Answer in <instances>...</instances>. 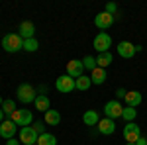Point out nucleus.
<instances>
[{
  "mask_svg": "<svg viewBox=\"0 0 147 145\" xmlns=\"http://www.w3.org/2000/svg\"><path fill=\"white\" fill-rule=\"evenodd\" d=\"M37 137H39V135L34 132L32 125H26V127L20 129V143L22 145H35L37 143Z\"/></svg>",
  "mask_w": 147,
  "mask_h": 145,
  "instance_id": "8",
  "label": "nucleus"
},
{
  "mask_svg": "<svg viewBox=\"0 0 147 145\" xmlns=\"http://www.w3.org/2000/svg\"><path fill=\"white\" fill-rule=\"evenodd\" d=\"M82 122H84V125H98L100 116H98L96 110H86L84 114H82Z\"/></svg>",
  "mask_w": 147,
  "mask_h": 145,
  "instance_id": "16",
  "label": "nucleus"
},
{
  "mask_svg": "<svg viewBox=\"0 0 147 145\" xmlns=\"http://www.w3.org/2000/svg\"><path fill=\"white\" fill-rule=\"evenodd\" d=\"M37 145H57V137L53 134H41L37 137Z\"/></svg>",
  "mask_w": 147,
  "mask_h": 145,
  "instance_id": "22",
  "label": "nucleus"
},
{
  "mask_svg": "<svg viewBox=\"0 0 147 145\" xmlns=\"http://www.w3.org/2000/svg\"><path fill=\"white\" fill-rule=\"evenodd\" d=\"M34 106H35V110H37V112H43V114H45L47 110H51L49 96H45V94H37V98H35Z\"/></svg>",
  "mask_w": 147,
  "mask_h": 145,
  "instance_id": "15",
  "label": "nucleus"
},
{
  "mask_svg": "<svg viewBox=\"0 0 147 145\" xmlns=\"http://www.w3.org/2000/svg\"><path fill=\"white\" fill-rule=\"evenodd\" d=\"M18 132V125L12 122V120H4V122L0 123V137L2 139H14V135Z\"/></svg>",
  "mask_w": 147,
  "mask_h": 145,
  "instance_id": "9",
  "label": "nucleus"
},
{
  "mask_svg": "<svg viewBox=\"0 0 147 145\" xmlns=\"http://www.w3.org/2000/svg\"><path fill=\"white\" fill-rule=\"evenodd\" d=\"M35 145H37V143H35Z\"/></svg>",
  "mask_w": 147,
  "mask_h": 145,
  "instance_id": "35",
  "label": "nucleus"
},
{
  "mask_svg": "<svg viewBox=\"0 0 147 145\" xmlns=\"http://www.w3.org/2000/svg\"><path fill=\"white\" fill-rule=\"evenodd\" d=\"M112 24H114V16L108 14V12H100V14L94 18V26H96L98 30H108V28H112Z\"/></svg>",
  "mask_w": 147,
  "mask_h": 145,
  "instance_id": "11",
  "label": "nucleus"
},
{
  "mask_svg": "<svg viewBox=\"0 0 147 145\" xmlns=\"http://www.w3.org/2000/svg\"><path fill=\"white\" fill-rule=\"evenodd\" d=\"M125 145H136V143H125Z\"/></svg>",
  "mask_w": 147,
  "mask_h": 145,
  "instance_id": "34",
  "label": "nucleus"
},
{
  "mask_svg": "<svg viewBox=\"0 0 147 145\" xmlns=\"http://www.w3.org/2000/svg\"><path fill=\"white\" fill-rule=\"evenodd\" d=\"M32 127H34V132L37 135L45 134V122H34V123H32Z\"/></svg>",
  "mask_w": 147,
  "mask_h": 145,
  "instance_id": "27",
  "label": "nucleus"
},
{
  "mask_svg": "<svg viewBox=\"0 0 147 145\" xmlns=\"http://www.w3.org/2000/svg\"><path fill=\"white\" fill-rule=\"evenodd\" d=\"M82 61V65H84V69H88V71H94V69L98 67L96 65V57H92V55H84V59H80Z\"/></svg>",
  "mask_w": 147,
  "mask_h": 145,
  "instance_id": "25",
  "label": "nucleus"
},
{
  "mask_svg": "<svg viewBox=\"0 0 147 145\" xmlns=\"http://www.w3.org/2000/svg\"><path fill=\"white\" fill-rule=\"evenodd\" d=\"M10 120L16 123V125L26 127V125H32V123H34V114H32V110H16L10 116Z\"/></svg>",
  "mask_w": 147,
  "mask_h": 145,
  "instance_id": "3",
  "label": "nucleus"
},
{
  "mask_svg": "<svg viewBox=\"0 0 147 145\" xmlns=\"http://www.w3.org/2000/svg\"><path fill=\"white\" fill-rule=\"evenodd\" d=\"M125 94H127V90L118 88V90H116V100H118V98H125Z\"/></svg>",
  "mask_w": 147,
  "mask_h": 145,
  "instance_id": "29",
  "label": "nucleus"
},
{
  "mask_svg": "<svg viewBox=\"0 0 147 145\" xmlns=\"http://www.w3.org/2000/svg\"><path fill=\"white\" fill-rule=\"evenodd\" d=\"M136 116H137V110H136V108H131V106H125L124 112H122V118L125 120V123L134 122V120H136Z\"/></svg>",
  "mask_w": 147,
  "mask_h": 145,
  "instance_id": "24",
  "label": "nucleus"
},
{
  "mask_svg": "<svg viewBox=\"0 0 147 145\" xmlns=\"http://www.w3.org/2000/svg\"><path fill=\"white\" fill-rule=\"evenodd\" d=\"M124 139L127 141V143H136L137 139L141 137V129H139V125L134 122H129V123H125L124 125Z\"/></svg>",
  "mask_w": 147,
  "mask_h": 145,
  "instance_id": "6",
  "label": "nucleus"
},
{
  "mask_svg": "<svg viewBox=\"0 0 147 145\" xmlns=\"http://www.w3.org/2000/svg\"><path fill=\"white\" fill-rule=\"evenodd\" d=\"M55 88L59 92H63V94H69V92H73L75 90V78L69 77V75H61V77H57L55 80Z\"/></svg>",
  "mask_w": 147,
  "mask_h": 145,
  "instance_id": "5",
  "label": "nucleus"
},
{
  "mask_svg": "<svg viewBox=\"0 0 147 145\" xmlns=\"http://www.w3.org/2000/svg\"><path fill=\"white\" fill-rule=\"evenodd\" d=\"M2 102H4V100H2V96H0V106H2Z\"/></svg>",
  "mask_w": 147,
  "mask_h": 145,
  "instance_id": "33",
  "label": "nucleus"
},
{
  "mask_svg": "<svg viewBox=\"0 0 147 145\" xmlns=\"http://www.w3.org/2000/svg\"><path fill=\"white\" fill-rule=\"evenodd\" d=\"M24 49H26V51H30V53H34V51H37V49H39V41H37L35 37L26 39V41H24Z\"/></svg>",
  "mask_w": 147,
  "mask_h": 145,
  "instance_id": "26",
  "label": "nucleus"
},
{
  "mask_svg": "<svg viewBox=\"0 0 147 145\" xmlns=\"http://www.w3.org/2000/svg\"><path fill=\"white\" fill-rule=\"evenodd\" d=\"M4 116H6V114H4V112H2V110H0V123H2V122H4Z\"/></svg>",
  "mask_w": 147,
  "mask_h": 145,
  "instance_id": "32",
  "label": "nucleus"
},
{
  "mask_svg": "<svg viewBox=\"0 0 147 145\" xmlns=\"http://www.w3.org/2000/svg\"><path fill=\"white\" fill-rule=\"evenodd\" d=\"M6 145H22V143H20V139H8Z\"/></svg>",
  "mask_w": 147,
  "mask_h": 145,
  "instance_id": "31",
  "label": "nucleus"
},
{
  "mask_svg": "<svg viewBox=\"0 0 147 145\" xmlns=\"http://www.w3.org/2000/svg\"><path fill=\"white\" fill-rule=\"evenodd\" d=\"M116 51H118V55L124 57V59H131V57L136 55V45H131L129 41H120V43L116 45Z\"/></svg>",
  "mask_w": 147,
  "mask_h": 145,
  "instance_id": "12",
  "label": "nucleus"
},
{
  "mask_svg": "<svg viewBox=\"0 0 147 145\" xmlns=\"http://www.w3.org/2000/svg\"><path fill=\"white\" fill-rule=\"evenodd\" d=\"M136 145H147V137H143V135H141V137L136 141Z\"/></svg>",
  "mask_w": 147,
  "mask_h": 145,
  "instance_id": "30",
  "label": "nucleus"
},
{
  "mask_svg": "<svg viewBox=\"0 0 147 145\" xmlns=\"http://www.w3.org/2000/svg\"><path fill=\"white\" fill-rule=\"evenodd\" d=\"M0 110L4 112L6 116H12V114H14V112L18 110V108H16V102H14V100H10V98H6V100L2 102V106H0Z\"/></svg>",
  "mask_w": 147,
  "mask_h": 145,
  "instance_id": "23",
  "label": "nucleus"
},
{
  "mask_svg": "<svg viewBox=\"0 0 147 145\" xmlns=\"http://www.w3.org/2000/svg\"><path fill=\"white\" fill-rule=\"evenodd\" d=\"M92 86V80H90V77H86V75H82V77H79V78H75V88L77 90H88Z\"/></svg>",
  "mask_w": 147,
  "mask_h": 145,
  "instance_id": "19",
  "label": "nucleus"
},
{
  "mask_svg": "<svg viewBox=\"0 0 147 145\" xmlns=\"http://www.w3.org/2000/svg\"><path fill=\"white\" fill-rule=\"evenodd\" d=\"M16 94H18V100L22 102V104H32V102H35V98H37L35 88L32 84H28V82H22V84L18 86V90H16Z\"/></svg>",
  "mask_w": 147,
  "mask_h": 145,
  "instance_id": "2",
  "label": "nucleus"
},
{
  "mask_svg": "<svg viewBox=\"0 0 147 145\" xmlns=\"http://www.w3.org/2000/svg\"><path fill=\"white\" fill-rule=\"evenodd\" d=\"M67 75L73 78H79L84 75V65H82V61L79 59H73V61H69L67 63Z\"/></svg>",
  "mask_w": 147,
  "mask_h": 145,
  "instance_id": "10",
  "label": "nucleus"
},
{
  "mask_svg": "<svg viewBox=\"0 0 147 145\" xmlns=\"http://www.w3.org/2000/svg\"><path fill=\"white\" fill-rule=\"evenodd\" d=\"M104 12H108V14H116V12H118V6H116V2H108V4H106V10Z\"/></svg>",
  "mask_w": 147,
  "mask_h": 145,
  "instance_id": "28",
  "label": "nucleus"
},
{
  "mask_svg": "<svg viewBox=\"0 0 147 145\" xmlns=\"http://www.w3.org/2000/svg\"><path fill=\"white\" fill-rule=\"evenodd\" d=\"M2 47L6 53H16V51L24 49V39L18 34H8L2 37Z\"/></svg>",
  "mask_w": 147,
  "mask_h": 145,
  "instance_id": "1",
  "label": "nucleus"
},
{
  "mask_svg": "<svg viewBox=\"0 0 147 145\" xmlns=\"http://www.w3.org/2000/svg\"><path fill=\"white\" fill-rule=\"evenodd\" d=\"M122 112H124V108H122V104L118 100H110L106 102V106H104V114H106V118H110V120H118V118H122Z\"/></svg>",
  "mask_w": 147,
  "mask_h": 145,
  "instance_id": "7",
  "label": "nucleus"
},
{
  "mask_svg": "<svg viewBox=\"0 0 147 145\" xmlns=\"http://www.w3.org/2000/svg\"><path fill=\"white\" fill-rule=\"evenodd\" d=\"M106 69H100V67H96L94 71L90 73V80H92V84H104L106 82Z\"/></svg>",
  "mask_w": 147,
  "mask_h": 145,
  "instance_id": "17",
  "label": "nucleus"
},
{
  "mask_svg": "<svg viewBox=\"0 0 147 145\" xmlns=\"http://www.w3.org/2000/svg\"><path fill=\"white\" fill-rule=\"evenodd\" d=\"M112 59L114 57H112L110 51H108V53H98V57H96V65H98L100 69H106L110 63H112Z\"/></svg>",
  "mask_w": 147,
  "mask_h": 145,
  "instance_id": "21",
  "label": "nucleus"
},
{
  "mask_svg": "<svg viewBox=\"0 0 147 145\" xmlns=\"http://www.w3.org/2000/svg\"><path fill=\"white\" fill-rule=\"evenodd\" d=\"M45 123L47 125H59L61 123V114L57 110H47L45 112Z\"/></svg>",
  "mask_w": 147,
  "mask_h": 145,
  "instance_id": "20",
  "label": "nucleus"
},
{
  "mask_svg": "<svg viewBox=\"0 0 147 145\" xmlns=\"http://www.w3.org/2000/svg\"><path fill=\"white\" fill-rule=\"evenodd\" d=\"M125 104L127 106H131V108H136V106H139L141 104V92H137V90H129L127 94H125Z\"/></svg>",
  "mask_w": 147,
  "mask_h": 145,
  "instance_id": "18",
  "label": "nucleus"
},
{
  "mask_svg": "<svg viewBox=\"0 0 147 145\" xmlns=\"http://www.w3.org/2000/svg\"><path fill=\"white\" fill-rule=\"evenodd\" d=\"M18 35L22 37L24 41H26V39H32V37L35 35L34 22H22V24H20V32H18Z\"/></svg>",
  "mask_w": 147,
  "mask_h": 145,
  "instance_id": "14",
  "label": "nucleus"
},
{
  "mask_svg": "<svg viewBox=\"0 0 147 145\" xmlns=\"http://www.w3.org/2000/svg\"><path fill=\"white\" fill-rule=\"evenodd\" d=\"M92 47H94L98 53H108V49L112 47V37L106 34V32H100V34L94 37V41H92Z\"/></svg>",
  "mask_w": 147,
  "mask_h": 145,
  "instance_id": "4",
  "label": "nucleus"
},
{
  "mask_svg": "<svg viewBox=\"0 0 147 145\" xmlns=\"http://www.w3.org/2000/svg\"><path fill=\"white\" fill-rule=\"evenodd\" d=\"M96 127H98V132H100L102 135H112L114 132H116V122L110 120V118H104V120L98 122Z\"/></svg>",
  "mask_w": 147,
  "mask_h": 145,
  "instance_id": "13",
  "label": "nucleus"
}]
</instances>
